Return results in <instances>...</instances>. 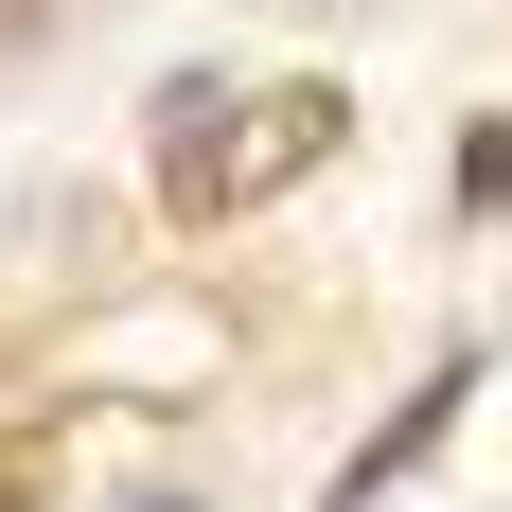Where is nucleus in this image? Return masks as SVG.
I'll use <instances>...</instances> for the list:
<instances>
[{
    "instance_id": "2",
    "label": "nucleus",
    "mask_w": 512,
    "mask_h": 512,
    "mask_svg": "<svg viewBox=\"0 0 512 512\" xmlns=\"http://www.w3.org/2000/svg\"><path fill=\"white\" fill-rule=\"evenodd\" d=\"M460 195H477V212L512 195V124H477V142H460Z\"/></svg>"
},
{
    "instance_id": "3",
    "label": "nucleus",
    "mask_w": 512,
    "mask_h": 512,
    "mask_svg": "<svg viewBox=\"0 0 512 512\" xmlns=\"http://www.w3.org/2000/svg\"><path fill=\"white\" fill-rule=\"evenodd\" d=\"M124 512H195V495H124Z\"/></svg>"
},
{
    "instance_id": "4",
    "label": "nucleus",
    "mask_w": 512,
    "mask_h": 512,
    "mask_svg": "<svg viewBox=\"0 0 512 512\" xmlns=\"http://www.w3.org/2000/svg\"><path fill=\"white\" fill-rule=\"evenodd\" d=\"M18 18H36V0H0V36H18Z\"/></svg>"
},
{
    "instance_id": "1",
    "label": "nucleus",
    "mask_w": 512,
    "mask_h": 512,
    "mask_svg": "<svg viewBox=\"0 0 512 512\" xmlns=\"http://www.w3.org/2000/svg\"><path fill=\"white\" fill-rule=\"evenodd\" d=\"M318 142H336V106H318V89L230 106L212 71H177V89H159V195H177V212H248L265 177H301Z\"/></svg>"
}]
</instances>
